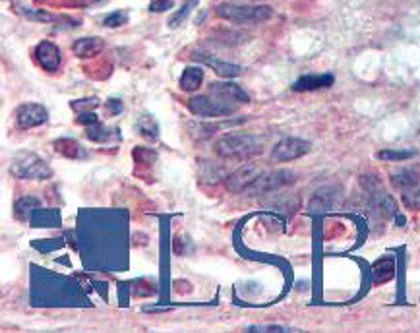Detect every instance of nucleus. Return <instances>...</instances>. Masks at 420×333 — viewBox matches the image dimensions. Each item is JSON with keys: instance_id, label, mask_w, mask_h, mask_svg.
I'll return each mask as SVG.
<instances>
[{"instance_id": "30", "label": "nucleus", "mask_w": 420, "mask_h": 333, "mask_svg": "<svg viewBox=\"0 0 420 333\" xmlns=\"http://www.w3.org/2000/svg\"><path fill=\"white\" fill-rule=\"evenodd\" d=\"M132 155L136 159L137 163H153L157 159L155 151H151L149 147H137L132 151Z\"/></svg>"}, {"instance_id": "15", "label": "nucleus", "mask_w": 420, "mask_h": 333, "mask_svg": "<svg viewBox=\"0 0 420 333\" xmlns=\"http://www.w3.org/2000/svg\"><path fill=\"white\" fill-rule=\"evenodd\" d=\"M105 49V41L99 39V37H82L74 45L72 50L74 55L79 59H91V57H97L101 50Z\"/></svg>"}, {"instance_id": "23", "label": "nucleus", "mask_w": 420, "mask_h": 333, "mask_svg": "<svg viewBox=\"0 0 420 333\" xmlns=\"http://www.w3.org/2000/svg\"><path fill=\"white\" fill-rule=\"evenodd\" d=\"M20 12L31 21H39V23H52V21H59V18L55 14H49L45 10H37V8H23L20 6Z\"/></svg>"}, {"instance_id": "22", "label": "nucleus", "mask_w": 420, "mask_h": 333, "mask_svg": "<svg viewBox=\"0 0 420 333\" xmlns=\"http://www.w3.org/2000/svg\"><path fill=\"white\" fill-rule=\"evenodd\" d=\"M393 274H395V264H393V260H380L378 264L374 265L372 277H374V283H381V281L391 279Z\"/></svg>"}, {"instance_id": "31", "label": "nucleus", "mask_w": 420, "mask_h": 333, "mask_svg": "<svg viewBox=\"0 0 420 333\" xmlns=\"http://www.w3.org/2000/svg\"><path fill=\"white\" fill-rule=\"evenodd\" d=\"M105 111H107V115H111V117H117V115H120L124 111V105H122L120 99L111 97L105 101Z\"/></svg>"}, {"instance_id": "12", "label": "nucleus", "mask_w": 420, "mask_h": 333, "mask_svg": "<svg viewBox=\"0 0 420 333\" xmlns=\"http://www.w3.org/2000/svg\"><path fill=\"white\" fill-rule=\"evenodd\" d=\"M337 198H339V190H337V188H320V190H316L314 196L310 198L308 209H310L312 213H323V211H327V209H332V207L335 206Z\"/></svg>"}, {"instance_id": "6", "label": "nucleus", "mask_w": 420, "mask_h": 333, "mask_svg": "<svg viewBox=\"0 0 420 333\" xmlns=\"http://www.w3.org/2000/svg\"><path fill=\"white\" fill-rule=\"evenodd\" d=\"M312 144L300 140V137H285L281 142H277L271 151V159L277 163H287V161H294L298 157L306 155L310 151Z\"/></svg>"}, {"instance_id": "18", "label": "nucleus", "mask_w": 420, "mask_h": 333, "mask_svg": "<svg viewBox=\"0 0 420 333\" xmlns=\"http://www.w3.org/2000/svg\"><path fill=\"white\" fill-rule=\"evenodd\" d=\"M202 84H204V68H202V66H188V68L182 72L178 86H180L182 91L192 93L195 89L202 88Z\"/></svg>"}, {"instance_id": "9", "label": "nucleus", "mask_w": 420, "mask_h": 333, "mask_svg": "<svg viewBox=\"0 0 420 333\" xmlns=\"http://www.w3.org/2000/svg\"><path fill=\"white\" fill-rule=\"evenodd\" d=\"M209 93L216 95V97H219L221 101L229 103V105H235V107H240V105L250 103V95H248L238 84H233V82L211 84V86H209Z\"/></svg>"}, {"instance_id": "8", "label": "nucleus", "mask_w": 420, "mask_h": 333, "mask_svg": "<svg viewBox=\"0 0 420 333\" xmlns=\"http://www.w3.org/2000/svg\"><path fill=\"white\" fill-rule=\"evenodd\" d=\"M49 120V111L39 103H23L16 108V122L21 130H31Z\"/></svg>"}, {"instance_id": "28", "label": "nucleus", "mask_w": 420, "mask_h": 333, "mask_svg": "<svg viewBox=\"0 0 420 333\" xmlns=\"http://www.w3.org/2000/svg\"><path fill=\"white\" fill-rule=\"evenodd\" d=\"M403 204L409 209H420V187L405 190L403 192Z\"/></svg>"}, {"instance_id": "2", "label": "nucleus", "mask_w": 420, "mask_h": 333, "mask_svg": "<svg viewBox=\"0 0 420 333\" xmlns=\"http://www.w3.org/2000/svg\"><path fill=\"white\" fill-rule=\"evenodd\" d=\"M217 16L233 23H264L271 16L274 10L267 4H235L223 2L216 8Z\"/></svg>"}, {"instance_id": "3", "label": "nucleus", "mask_w": 420, "mask_h": 333, "mask_svg": "<svg viewBox=\"0 0 420 333\" xmlns=\"http://www.w3.org/2000/svg\"><path fill=\"white\" fill-rule=\"evenodd\" d=\"M10 173L21 180H47L52 177L49 163L33 151H18L10 159Z\"/></svg>"}, {"instance_id": "21", "label": "nucleus", "mask_w": 420, "mask_h": 333, "mask_svg": "<svg viewBox=\"0 0 420 333\" xmlns=\"http://www.w3.org/2000/svg\"><path fill=\"white\" fill-rule=\"evenodd\" d=\"M227 171L221 165H213V163H202V171H200V178L209 184H217L221 178H227Z\"/></svg>"}, {"instance_id": "32", "label": "nucleus", "mask_w": 420, "mask_h": 333, "mask_svg": "<svg viewBox=\"0 0 420 333\" xmlns=\"http://www.w3.org/2000/svg\"><path fill=\"white\" fill-rule=\"evenodd\" d=\"M76 122H78V124H84V126H91V124L99 122V118L93 111H89V113H79L78 118H76Z\"/></svg>"}, {"instance_id": "20", "label": "nucleus", "mask_w": 420, "mask_h": 333, "mask_svg": "<svg viewBox=\"0 0 420 333\" xmlns=\"http://www.w3.org/2000/svg\"><path fill=\"white\" fill-rule=\"evenodd\" d=\"M37 207H39V200H37V198L23 196L16 202V206H14V216L18 217L20 221H26V219H28Z\"/></svg>"}, {"instance_id": "16", "label": "nucleus", "mask_w": 420, "mask_h": 333, "mask_svg": "<svg viewBox=\"0 0 420 333\" xmlns=\"http://www.w3.org/2000/svg\"><path fill=\"white\" fill-rule=\"evenodd\" d=\"M52 146H55L57 153H60L62 157H68V159H86L88 157V151L84 149V146L72 137H60Z\"/></svg>"}, {"instance_id": "33", "label": "nucleus", "mask_w": 420, "mask_h": 333, "mask_svg": "<svg viewBox=\"0 0 420 333\" xmlns=\"http://www.w3.org/2000/svg\"><path fill=\"white\" fill-rule=\"evenodd\" d=\"M248 332H289L283 325H250Z\"/></svg>"}, {"instance_id": "24", "label": "nucleus", "mask_w": 420, "mask_h": 333, "mask_svg": "<svg viewBox=\"0 0 420 333\" xmlns=\"http://www.w3.org/2000/svg\"><path fill=\"white\" fill-rule=\"evenodd\" d=\"M410 157H414V151H410V149H381V151H378V159L380 161H390V163H393V161H407Z\"/></svg>"}, {"instance_id": "13", "label": "nucleus", "mask_w": 420, "mask_h": 333, "mask_svg": "<svg viewBox=\"0 0 420 333\" xmlns=\"http://www.w3.org/2000/svg\"><path fill=\"white\" fill-rule=\"evenodd\" d=\"M333 78L332 74H310V76H303L293 84L294 91H316V89L332 88Z\"/></svg>"}, {"instance_id": "1", "label": "nucleus", "mask_w": 420, "mask_h": 333, "mask_svg": "<svg viewBox=\"0 0 420 333\" xmlns=\"http://www.w3.org/2000/svg\"><path fill=\"white\" fill-rule=\"evenodd\" d=\"M213 149L221 159L248 161L264 151V140L254 134H225L217 140Z\"/></svg>"}, {"instance_id": "34", "label": "nucleus", "mask_w": 420, "mask_h": 333, "mask_svg": "<svg viewBox=\"0 0 420 333\" xmlns=\"http://www.w3.org/2000/svg\"><path fill=\"white\" fill-rule=\"evenodd\" d=\"M169 8H173V0H161V2H153V4L149 6V10L151 12H165L169 10Z\"/></svg>"}, {"instance_id": "25", "label": "nucleus", "mask_w": 420, "mask_h": 333, "mask_svg": "<svg viewBox=\"0 0 420 333\" xmlns=\"http://www.w3.org/2000/svg\"><path fill=\"white\" fill-rule=\"evenodd\" d=\"M31 221L35 225H41V221H45V227H55L59 225V213L57 211H50V209H35L31 213Z\"/></svg>"}, {"instance_id": "27", "label": "nucleus", "mask_w": 420, "mask_h": 333, "mask_svg": "<svg viewBox=\"0 0 420 333\" xmlns=\"http://www.w3.org/2000/svg\"><path fill=\"white\" fill-rule=\"evenodd\" d=\"M101 105V101L97 97H84V99H76L70 103V107L74 108L76 113H89L93 108H97Z\"/></svg>"}, {"instance_id": "10", "label": "nucleus", "mask_w": 420, "mask_h": 333, "mask_svg": "<svg viewBox=\"0 0 420 333\" xmlns=\"http://www.w3.org/2000/svg\"><path fill=\"white\" fill-rule=\"evenodd\" d=\"M192 59L198 62V64H205V66H211L213 72H216L219 78H236L242 74V68L235 64V62H227V60H221L213 57L211 53H194Z\"/></svg>"}, {"instance_id": "11", "label": "nucleus", "mask_w": 420, "mask_h": 333, "mask_svg": "<svg viewBox=\"0 0 420 333\" xmlns=\"http://www.w3.org/2000/svg\"><path fill=\"white\" fill-rule=\"evenodd\" d=\"M35 55V60L39 64L41 68L47 70V72H57L60 68V62H62V55H60V49L50 43V41H41L39 45L33 50Z\"/></svg>"}, {"instance_id": "7", "label": "nucleus", "mask_w": 420, "mask_h": 333, "mask_svg": "<svg viewBox=\"0 0 420 333\" xmlns=\"http://www.w3.org/2000/svg\"><path fill=\"white\" fill-rule=\"evenodd\" d=\"M260 175H262L260 166L254 165V163H245V165L238 166L235 173H231V175L225 178V188L231 194L246 192V188L250 187Z\"/></svg>"}, {"instance_id": "5", "label": "nucleus", "mask_w": 420, "mask_h": 333, "mask_svg": "<svg viewBox=\"0 0 420 333\" xmlns=\"http://www.w3.org/2000/svg\"><path fill=\"white\" fill-rule=\"evenodd\" d=\"M296 177L291 171H275V173H265L256 178L250 187L246 188L245 194L248 196H260V194H267V192H275L279 188L293 184Z\"/></svg>"}, {"instance_id": "4", "label": "nucleus", "mask_w": 420, "mask_h": 333, "mask_svg": "<svg viewBox=\"0 0 420 333\" xmlns=\"http://www.w3.org/2000/svg\"><path fill=\"white\" fill-rule=\"evenodd\" d=\"M188 111L200 118H219V117H231L235 115L238 107L229 105L219 97H211V95H194L188 99Z\"/></svg>"}, {"instance_id": "17", "label": "nucleus", "mask_w": 420, "mask_h": 333, "mask_svg": "<svg viewBox=\"0 0 420 333\" xmlns=\"http://www.w3.org/2000/svg\"><path fill=\"white\" fill-rule=\"evenodd\" d=\"M419 178H420L419 171L407 166V169L395 171V173L391 175V184L405 192V190H410V188L417 187V184H419Z\"/></svg>"}, {"instance_id": "19", "label": "nucleus", "mask_w": 420, "mask_h": 333, "mask_svg": "<svg viewBox=\"0 0 420 333\" xmlns=\"http://www.w3.org/2000/svg\"><path fill=\"white\" fill-rule=\"evenodd\" d=\"M136 132L147 142H157L159 137V124L149 113H142L136 120Z\"/></svg>"}, {"instance_id": "26", "label": "nucleus", "mask_w": 420, "mask_h": 333, "mask_svg": "<svg viewBox=\"0 0 420 333\" xmlns=\"http://www.w3.org/2000/svg\"><path fill=\"white\" fill-rule=\"evenodd\" d=\"M198 2H200V0H186L184 6H182V8L176 12L175 16L169 20V26H171V28H178V26H182V23L186 21V18H188V16L192 14V10H194L195 6H198Z\"/></svg>"}, {"instance_id": "29", "label": "nucleus", "mask_w": 420, "mask_h": 333, "mask_svg": "<svg viewBox=\"0 0 420 333\" xmlns=\"http://www.w3.org/2000/svg\"><path fill=\"white\" fill-rule=\"evenodd\" d=\"M126 21H128L126 12H113V14L105 16L101 23H103L105 28H120V26H124Z\"/></svg>"}, {"instance_id": "14", "label": "nucleus", "mask_w": 420, "mask_h": 333, "mask_svg": "<svg viewBox=\"0 0 420 333\" xmlns=\"http://www.w3.org/2000/svg\"><path fill=\"white\" fill-rule=\"evenodd\" d=\"M86 137L95 144H111V142H118L122 136L118 128H108L101 122H95L91 126H86Z\"/></svg>"}]
</instances>
